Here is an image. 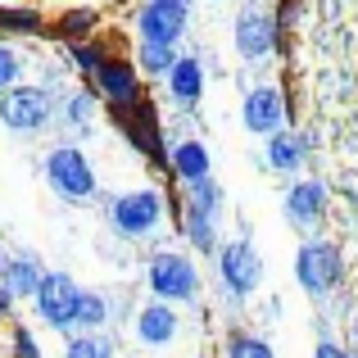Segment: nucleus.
Segmentation results:
<instances>
[{"mask_svg": "<svg viewBox=\"0 0 358 358\" xmlns=\"http://www.w3.org/2000/svg\"><path fill=\"white\" fill-rule=\"evenodd\" d=\"M231 41H236V55L245 64H263L268 55H277L281 36H277V23H272L268 9H241Z\"/></svg>", "mask_w": 358, "mask_h": 358, "instance_id": "f8f14e48", "label": "nucleus"}, {"mask_svg": "<svg viewBox=\"0 0 358 358\" xmlns=\"http://www.w3.org/2000/svg\"><path fill=\"white\" fill-rule=\"evenodd\" d=\"M145 286L164 304H191L200 295V268L182 250H155L145 259Z\"/></svg>", "mask_w": 358, "mask_h": 358, "instance_id": "7ed1b4c3", "label": "nucleus"}, {"mask_svg": "<svg viewBox=\"0 0 358 358\" xmlns=\"http://www.w3.org/2000/svg\"><path fill=\"white\" fill-rule=\"evenodd\" d=\"M45 272L50 268H45L36 254H5V259H0V290H5L9 299H32Z\"/></svg>", "mask_w": 358, "mask_h": 358, "instance_id": "dca6fc26", "label": "nucleus"}, {"mask_svg": "<svg viewBox=\"0 0 358 358\" xmlns=\"http://www.w3.org/2000/svg\"><path fill=\"white\" fill-rule=\"evenodd\" d=\"M308 150H313V136H308V131L281 127L277 136H268V145H263V168H268V173L295 177L299 168L308 164Z\"/></svg>", "mask_w": 358, "mask_h": 358, "instance_id": "ddd939ff", "label": "nucleus"}, {"mask_svg": "<svg viewBox=\"0 0 358 358\" xmlns=\"http://www.w3.org/2000/svg\"><path fill=\"white\" fill-rule=\"evenodd\" d=\"M0 36H50V18L27 5H0Z\"/></svg>", "mask_w": 358, "mask_h": 358, "instance_id": "4be33fe9", "label": "nucleus"}, {"mask_svg": "<svg viewBox=\"0 0 358 358\" xmlns=\"http://www.w3.org/2000/svg\"><path fill=\"white\" fill-rule=\"evenodd\" d=\"M168 100H173L177 109H200L204 100V59L200 55H182L177 59V69L168 73Z\"/></svg>", "mask_w": 358, "mask_h": 358, "instance_id": "6ab92c4d", "label": "nucleus"}, {"mask_svg": "<svg viewBox=\"0 0 358 358\" xmlns=\"http://www.w3.org/2000/svg\"><path fill=\"white\" fill-rule=\"evenodd\" d=\"M55 114H59V96H55L50 87H41V82H32V87L18 82V87H9L5 96H0V122H5L9 131H18V136L55 127Z\"/></svg>", "mask_w": 358, "mask_h": 358, "instance_id": "20e7f679", "label": "nucleus"}, {"mask_svg": "<svg viewBox=\"0 0 358 358\" xmlns=\"http://www.w3.org/2000/svg\"><path fill=\"white\" fill-rule=\"evenodd\" d=\"M168 177H177L182 186H195V182H209L213 177V159H209V145L195 136L177 141L173 155H168Z\"/></svg>", "mask_w": 358, "mask_h": 358, "instance_id": "a211bd4d", "label": "nucleus"}, {"mask_svg": "<svg viewBox=\"0 0 358 358\" xmlns=\"http://www.w3.org/2000/svg\"><path fill=\"white\" fill-rule=\"evenodd\" d=\"M9 308H14V299H9L5 290H0V317H9Z\"/></svg>", "mask_w": 358, "mask_h": 358, "instance_id": "473e14b6", "label": "nucleus"}, {"mask_svg": "<svg viewBox=\"0 0 358 358\" xmlns=\"http://www.w3.org/2000/svg\"><path fill=\"white\" fill-rule=\"evenodd\" d=\"M227 358H277L268 336L259 331H231L227 336Z\"/></svg>", "mask_w": 358, "mask_h": 358, "instance_id": "bb28decb", "label": "nucleus"}, {"mask_svg": "<svg viewBox=\"0 0 358 358\" xmlns=\"http://www.w3.org/2000/svg\"><path fill=\"white\" fill-rule=\"evenodd\" d=\"M177 227H182V236L191 241L195 254H218L222 250V245H218V218L191 209V204H182V209H177Z\"/></svg>", "mask_w": 358, "mask_h": 358, "instance_id": "412c9836", "label": "nucleus"}, {"mask_svg": "<svg viewBox=\"0 0 358 358\" xmlns=\"http://www.w3.org/2000/svg\"><path fill=\"white\" fill-rule=\"evenodd\" d=\"M96 27H100V14H96V9H87V5L64 9V14L50 18V36H55V41H64V50H69V45H78V41H91V36H96Z\"/></svg>", "mask_w": 358, "mask_h": 358, "instance_id": "aec40b11", "label": "nucleus"}, {"mask_svg": "<svg viewBox=\"0 0 358 358\" xmlns=\"http://www.w3.org/2000/svg\"><path fill=\"white\" fill-rule=\"evenodd\" d=\"M96 105H100V96L91 87H78V91H69V96H59L55 127L69 131V145H78L82 136H91V131H96Z\"/></svg>", "mask_w": 358, "mask_h": 358, "instance_id": "2eb2a0df", "label": "nucleus"}, {"mask_svg": "<svg viewBox=\"0 0 358 358\" xmlns=\"http://www.w3.org/2000/svg\"><path fill=\"white\" fill-rule=\"evenodd\" d=\"M191 23V5H173V0H145L136 9V32L150 45H177Z\"/></svg>", "mask_w": 358, "mask_h": 358, "instance_id": "9b49d317", "label": "nucleus"}, {"mask_svg": "<svg viewBox=\"0 0 358 358\" xmlns=\"http://www.w3.org/2000/svg\"><path fill=\"white\" fill-rule=\"evenodd\" d=\"M168 213V200L159 186H136V191H122L105 204V222L118 241H145L159 231Z\"/></svg>", "mask_w": 358, "mask_h": 358, "instance_id": "f257e3e1", "label": "nucleus"}, {"mask_svg": "<svg viewBox=\"0 0 358 358\" xmlns=\"http://www.w3.org/2000/svg\"><path fill=\"white\" fill-rule=\"evenodd\" d=\"M173 5H191V0H173Z\"/></svg>", "mask_w": 358, "mask_h": 358, "instance_id": "72a5a7b5", "label": "nucleus"}, {"mask_svg": "<svg viewBox=\"0 0 358 358\" xmlns=\"http://www.w3.org/2000/svg\"><path fill=\"white\" fill-rule=\"evenodd\" d=\"M18 69H23L18 50H14L9 41H0V96H5L9 87H18Z\"/></svg>", "mask_w": 358, "mask_h": 358, "instance_id": "c85d7f7f", "label": "nucleus"}, {"mask_svg": "<svg viewBox=\"0 0 358 358\" xmlns=\"http://www.w3.org/2000/svg\"><path fill=\"white\" fill-rule=\"evenodd\" d=\"M105 322H109V299L100 295V290H82L73 331H105Z\"/></svg>", "mask_w": 358, "mask_h": 358, "instance_id": "a878e982", "label": "nucleus"}, {"mask_svg": "<svg viewBox=\"0 0 358 358\" xmlns=\"http://www.w3.org/2000/svg\"><path fill=\"white\" fill-rule=\"evenodd\" d=\"M313 358H354L345 345H336V341H317L313 345Z\"/></svg>", "mask_w": 358, "mask_h": 358, "instance_id": "2f4dec72", "label": "nucleus"}, {"mask_svg": "<svg viewBox=\"0 0 358 358\" xmlns=\"http://www.w3.org/2000/svg\"><path fill=\"white\" fill-rule=\"evenodd\" d=\"M218 286L227 290L231 299H250L254 290L263 286V259H259V250H254L250 241H227L218 254Z\"/></svg>", "mask_w": 358, "mask_h": 358, "instance_id": "1a4fd4ad", "label": "nucleus"}, {"mask_svg": "<svg viewBox=\"0 0 358 358\" xmlns=\"http://www.w3.org/2000/svg\"><path fill=\"white\" fill-rule=\"evenodd\" d=\"M45 182H50V191L64 204H96V195H100V177L91 168L87 150L69 145V141L45 155Z\"/></svg>", "mask_w": 358, "mask_h": 358, "instance_id": "f03ea898", "label": "nucleus"}, {"mask_svg": "<svg viewBox=\"0 0 358 358\" xmlns=\"http://www.w3.org/2000/svg\"><path fill=\"white\" fill-rule=\"evenodd\" d=\"M87 87L100 96V105H105L109 114H122V109H131V105L145 100V78H141L136 59H127V55H109L105 69H100Z\"/></svg>", "mask_w": 358, "mask_h": 358, "instance_id": "0eeeda50", "label": "nucleus"}, {"mask_svg": "<svg viewBox=\"0 0 358 358\" xmlns=\"http://www.w3.org/2000/svg\"><path fill=\"white\" fill-rule=\"evenodd\" d=\"M182 204H191V209H200V213H209V218H218L222 204H227V195H222V186L209 177V182L186 186V200H182Z\"/></svg>", "mask_w": 358, "mask_h": 358, "instance_id": "cd10ccee", "label": "nucleus"}, {"mask_svg": "<svg viewBox=\"0 0 358 358\" xmlns=\"http://www.w3.org/2000/svg\"><path fill=\"white\" fill-rule=\"evenodd\" d=\"M295 18H299V0H281V5L272 9V23H277V36H281V41L290 36V27H295Z\"/></svg>", "mask_w": 358, "mask_h": 358, "instance_id": "7c9ffc66", "label": "nucleus"}, {"mask_svg": "<svg viewBox=\"0 0 358 358\" xmlns=\"http://www.w3.org/2000/svg\"><path fill=\"white\" fill-rule=\"evenodd\" d=\"M177 59H182L177 45H150V41H141V50H136L141 78H168V73L177 69Z\"/></svg>", "mask_w": 358, "mask_h": 358, "instance_id": "b1692460", "label": "nucleus"}, {"mask_svg": "<svg viewBox=\"0 0 358 358\" xmlns=\"http://www.w3.org/2000/svg\"><path fill=\"white\" fill-rule=\"evenodd\" d=\"M9 358H45V354H41V345L32 341L27 327H14V331H9Z\"/></svg>", "mask_w": 358, "mask_h": 358, "instance_id": "c756f323", "label": "nucleus"}, {"mask_svg": "<svg viewBox=\"0 0 358 358\" xmlns=\"http://www.w3.org/2000/svg\"><path fill=\"white\" fill-rule=\"evenodd\" d=\"M78 299H82V286L69 277V272L50 268L41 277V286H36L32 295V313L41 317L45 327H55V331L73 336V317H78Z\"/></svg>", "mask_w": 358, "mask_h": 358, "instance_id": "6e6552de", "label": "nucleus"}, {"mask_svg": "<svg viewBox=\"0 0 358 358\" xmlns=\"http://www.w3.org/2000/svg\"><path fill=\"white\" fill-rule=\"evenodd\" d=\"M64 358H114V336L105 331H73L64 341Z\"/></svg>", "mask_w": 358, "mask_h": 358, "instance_id": "393cba45", "label": "nucleus"}, {"mask_svg": "<svg viewBox=\"0 0 358 358\" xmlns=\"http://www.w3.org/2000/svg\"><path fill=\"white\" fill-rule=\"evenodd\" d=\"M295 281L304 295L313 299H327L336 286L345 281V259H341V245L336 241H304L295 254Z\"/></svg>", "mask_w": 358, "mask_h": 358, "instance_id": "423d86ee", "label": "nucleus"}, {"mask_svg": "<svg viewBox=\"0 0 358 358\" xmlns=\"http://www.w3.org/2000/svg\"><path fill=\"white\" fill-rule=\"evenodd\" d=\"M177 327H182V317H177V308L164 304V299H150V304L136 308V341L150 345V350L173 345L177 341Z\"/></svg>", "mask_w": 358, "mask_h": 358, "instance_id": "f3484780", "label": "nucleus"}, {"mask_svg": "<svg viewBox=\"0 0 358 358\" xmlns=\"http://www.w3.org/2000/svg\"><path fill=\"white\" fill-rule=\"evenodd\" d=\"M281 213H286L290 227H317L327 218V186L304 177V182H290V191L281 195Z\"/></svg>", "mask_w": 358, "mask_h": 358, "instance_id": "4468645a", "label": "nucleus"}, {"mask_svg": "<svg viewBox=\"0 0 358 358\" xmlns=\"http://www.w3.org/2000/svg\"><path fill=\"white\" fill-rule=\"evenodd\" d=\"M286 118H290V105H286V91H281L277 82H259V87L245 91V100H241L245 131H254V136H277V131L286 127Z\"/></svg>", "mask_w": 358, "mask_h": 358, "instance_id": "9d476101", "label": "nucleus"}, {"mask_svg": "<svg viewBox=\"0 0 358 358\" xmlns=\"http://www.w3.org/2000/svg\"><path fill=\"white\" fill-rule=\"evenodd\" d=\"M114 127L122 131V141H127V145L136 150L150 168L168 173V155H173V145L164 141V122H159V109H155V100H150V96L141 100V105L114 114Z\"/></svg>", "mask_w": 358, "mask_h": 358, "instance_id": "39448f33", "label": "nucleus"}, {"mask_svg": "<svg viewBox=\"0 0 358 358\" xmlns=\"http://www.w3.org/2000/svg\"><path fill=\"white\" fill-rule=\"evenodd\" d=\"M109 55H118V50H114V41H96V36H91V41L69 45V64H73V73L82 78V87H87V82L96 78L100 69H105Z\"/></svg>", "mask_w": 358, "mask_h": 358, "instance_id": "5701e85b", "label": "nucleus"}]
</instances>
